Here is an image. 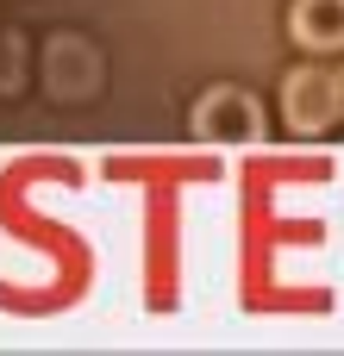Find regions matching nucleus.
<instances>
[{"label":"nucleus","instance_id":"obj_2","mask_svg":"<svg viewBox=\"0 0 344 356\" xmlns=\"http://www.w3.org/2000/svg\"><path fill=\"white\" fill-rule=\"evenodd\" d=\"M194 131H201L207 144H257V106H251L244 94L219 88V94H207V106L194 113Z\"/></svg>","mask_w":344,"mask_h":356},{"label":"nucleus","instance_id":"obj_4","mask_svg":"<svg viewBox=\"0 0 344 356\" xmlns=\"http://www.w3.org/2000/svg\"><path fill=\"white\" fill-rule=\"evenodd\" d=\"M338 94H344V75H338Z\"/></svg>","mask_w":344,"mask_h":356},{"label":"nucleus","instance_id":"obj_3","mask_svg":"<svg viewBox=\"0 0 344 356\" xmlns=\"http://www.w3.org/2000/svg\"><path fill=\"white\" fill-rule=\"evenodd\" d=\"M288 25L307 50H344V0H301Z\"/></svg>","mask_w":344,"mask_h":356},{"label":"nucleus","instance_id":"obj_1","mask_svg":"<svg viewBox=\"0 0 344 356\" xmlns=\"http://www.w3.org/2000/svg\"><path fill=\"white\" fill-rule=\"evenodd\" d=\"M282 94H288V125H295V131H326L344 113L338 75H326V69H295Z\"/></svg>","mask_w":344,"mask_h":356}]
</instances>
